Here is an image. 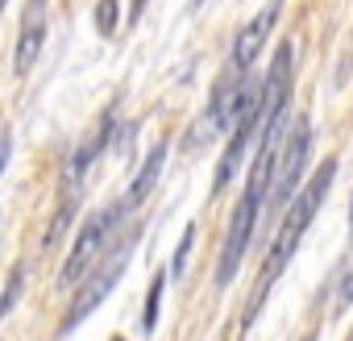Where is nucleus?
<instances>
[{
	"label": "nucleus",
	"mask_w": 353,
	"mask_h": 341,
	"mask_svg": "<svg viewBox=\"0 0 353 341\" xmlns=\"http://www.w3.org/2000/svg\"><path fill=\"white\" fill-rule=\"evenodd\" d=\"M5 5H9V0H0V13H5Z\"/></svg>",
	"instance_id": "obj_15"
},
{
	"label": "nucleus",
	"mask_w": 353,
	"mask_h": 341,
	"mask_svg": "<svg viewBox=\"0 0 353 341\" xmlns=\"http://www.w3.org/2000/svg\"><path fill=\"white\" fill-rule=\"evenodd\" d=\"M117 5H121V0H100V9H96L100 34H112V26H117Z\"/></svg>",
	"instance_id": "obj_12"
},
{
	"label": "nucleus",
	"mask_w": 353,
	"mask_h": 341,
	"mask_svg": "<svg viewBox=\"0 0 353 341\" xmlns=\"http://www.w3.org/2000/svg\"><path fill=\"white\" fill-rule=\"evenodd\" d=\"M303 341H312V337H303Z\"/></svg>",
	"instance_id": "obj_17"
},
{
	"label": "nucleus",
	"mask_w": 353,
	"mask_h": 341,
	"mask_svg": "<svg viewBox=\"0 0 353 341\" xmlns=\"http://www.w3.org/2000/svg\"><path fill=\"white\" fill-rule=\"evenodd\" d=\"M307 150H312V125L299 117L283 133V146H279V158H274V175H270V188H266V208H287L291 192L299 188V170L307 162Z\"/></svg>",
	"instance_id": "obj_3"
},
{
	"label": "nucleus",
	"mask_w": 353,
	"mask_h": 341,
	"mask_svg": "<svg viewBox=\"0 0 353 341\" xmlns=\"http://www.w3.org/2000/svg\"><path fill=\"white\" fill-rule=\"evenodd\" d=\"M332 179H336V158L320 162V170L312 175V184L299 192V200H287V217H283V225H279V233H274V246H270V254H266V266H262V279H258V291H254V308L262 304V295L279 283V275H283L287 262L295 258L299 237H303L307 225L316 221V213H320V204H324Z\"/></svg>",
	"instance_id": "obj_1"
},
{
	"label": "nucleus",
	"mask_w": 353,
	"mask_h": 341,
	"mask_svg": "<svg viewBox=\"0 0 353 341\" xmlns=\"http://www.w3.org/2000/svg\"><path fill=\"white\" fill-rule=\"evenodd\" d=\"M162 283H166L162 275H158V279L150 283V295H145V316H141V324H145V333H150V329L158 324V300H162Z\"/></svg>",
	"instance_id": "obj_11"
},
{
	"label": "nucleus",
	"mask_w": 353,
	"mask_h": 341,
	"mask_svg": "<svg viewBox=\"0 0 353 341\" xmlns=\"http://www.w3.org/2000/svg\"><path fill=\"white\" fill-rule=\"evenodd\" d=\"M353 304V258H349V266H345V275H341V283H336V291H332V316H341L345 308Z\"/></svg>",
	"instance_id": "obj_10"
},
{
	"label": "nucleus",
	"mask_w": 353,
	"mask_h": 341,
	"mask_svg": "<svg viewBox=\"0 0 353 341\" xmlns=\"http://www.w3.org/2000/svg\"><path fill=\"white\" fill-rule=\"evenodd\" d=\"M279 13H283V0H274V5H266L241 34H237V42H233V63H229V75H245L250 71V63L258 59V50L266 46V38H270V30H274V21H279Z\"/></svg>",
	"instance_id": "obj_6"
},
{
	"label": "nucleus",
	"mask_w": 353,
	"mask_h": 341,
	"mask_svg": "<svg viewBox=\"0 0 353 341\" xmlns=\"http://www.w3.org/2000/svg\"><path fill=\"white\" fill-rule=\"evenodd\" d=\"M9 150H13V142H9V129H0V175H5V162H9Z\"/></svg>",
	"instance_id": "obj_13"
},
{
	"label": "nucleus",
	"mask_w": 353,
	"mask_h": 341,
	"mask_svg": "<svg viewBox=\"0 0 353 341\" xmlns=\"http://www.w3.org/2000/svg\"><path fill=\"white\" fill-rule=\"evenodd\" d=\"M21 287H26V271H13V275H9V283H5V291H0V320H5V316L17 308Z\"/></svg>",
	"instance_id": "obj_9"
},
{
	"label": "nucleus",
	"mask_w": 353,
	"mask_h": 341,
	"mask_svg": "<svg viewBox=\"0 0 353 341\" xmlns=\"http://www.w3.org/2000/svg\"><path fill=\"white\" fill-rule=\"evenodd\" d=\"M162 162H166V146H154L150 150V158L141 162V170H137V179H133V188L125 192V200H121V208L125 213H133L145 196H150V188L158 184V170H162Z\"/></svg>",
	"instance_id": "obj_8"
},
{
	"label": "nucleus",
	"mask_w": 353,
	"mask_h": 341,
	"mask_svg": "<svg viewBox=\"0 0 353 341\" xmlns=\"http://www.w3.org/2000/svg\"><path fill=\"white\" fill-rule=\"evenodd\" d=\"M129 250H133V242H125L121 250H108L88 275H83V287H79V295L71 300V312H67V320H63V329H75L83 316H92L96 312V304L117 287V279L125 275V262H129Z\"/></svg>",
	"instance_id": "obj_4"
},
{
	"label": "nucleus",
	"mask_w": 353,
	"mask_h": 341,
	"mask_svg": "<svg viewBox=\"0 0 353 341\" xmlns=\"http://www.w3.org/2000/svg\"><path fill=\"white\" fill-rule=\"evenodd\" d=\"M349 229H353V208H349Z\"/></svg>",
	"instance_id": "obj_14"
},
{
	"label": "nucleus",
	"mask_w": 353,
	"mask_h": 341,
	"mask_svg": "<svg viewBox=\"0 0 353 341\" xmlns=\"http://www.w3.org/2000/svg\"><path fill=\"white\" fill-rule=\"evenodd\" d=\"M42 42H46V0H30L26 26H21L17 50H13V75H30V67L42 55Z\"/></svg>",
	"instance_id": "obj_7"
},
{
	"label": "nucleus",
	"mask_w": 353,
	"mask_h": 341,
	"mask_svg": "<svg viewBox=\"0 0 353 341\" xmlns=\"http://www.w3.org/2000/svg\"><path fill=\"white\" fill-rule=\"evenodd\" d=\"M117 341H121V337H117Z\"/></svg>",
	"instance_id": "obj_18"
},
{
	"label": "nucleus",
	"mask_w": 353,
	"mask_h": 341,
	"mask_svg": "<svg viewBox=\"0 0 353 341\" xmlns=\"http://www.w3.org/2000/svg\"><path fill=\"white\" fill-rule=\"evenodd\" d=\"M262 204H266V200L254 196V192L241 196V204H237V213H233V225H229V233H225V246H221V262H216V283H221V287L237 275V266H241V258H245V246H250V237H254V225H258V208H262Z\"/></svg>",
	"instance_id": "obj_5"
},
{
	"label": "nucleus",
	"mask_w": 353,
	"mask_h": 341,
	"mask_svg": "<svg viewBox=\"0 0 353 341\" xmlns=\"http://www.w3.org/2000/svg\"><path fill=\"white\" fill-rule=\"evenodd\" d=\"M133 9H141V0H137V5H133Z\"/></svg>",
	"instance_id": "obj_16"
},
{
	"label": "nucleus",
	"mask_w": 353,
	"mask_h": 341,
	"mask_svg": "<svg viewBox=\"0 0 353 341\" xmlns=\"http://www.w3.org/2000/svg\"><path fill=\"white\" fill-rule=\"evenodd\" d=\"M121 221H125V208H121V204L100 208V213H92V217L83 221V229L75 233V246H71V254H67V262H63V275H59L63 287L79 283V279L112 250V237H117Z\"/></svg>",
	"instance_id": "obj_2"
}]
</instances>
